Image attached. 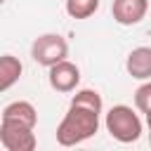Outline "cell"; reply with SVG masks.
Instances as JSON below:
<instances>
[{
	"label": "cell",
	"instance_id": "cell-1",
	"mask_svg": "<svg viewBox=\"0 0 151 151\" xmlns=\"http://www.w3.org/2000/svg\"><path fill=\"white\" fill-rule=\"evenodd\" d=\"M104 111L101 94L97 90H78L71 97L68 111L64 113L61 123L57 125V144L61 146H76L85 139L94 137L99 130V118Z\"/></svg>",
	"mask_w": 151,
	"mask_h": 151
},
{
	"label": "cell",
	"instance_id": "cell-2",
	"mask_svg": "<svg viewBox=\"0 0 151 151\" xmlns=\"http://www.w3.org/2000/svg\"><path fill=\"white\" fill-rule=\"evenodd\" d=\"M104 125L106 132L120 144H132L142 137V118L132 111V106L125 104L111 106L104 116Z\"/></svg>",
	"mask_w": 151,
	"mask_h": 151
},
{
	"label": "cell",
	"instance_id": "cell-3",
	"mask_svg": "<svg viewBox=\"0 0 151 151\" xmlns=\"http://www.w3.org/2000/svg\"><path fill=\"white\" fill-rule=\"evenodd\" d=\"M31 57H33L35 64L50 68L52 64L64 61V59L68 57V42H66V38L59 35V33H42V35H38V38L33 40V45H31Z\"/></svg>",
	"mask_w": 151,
	"mask_h": 151
},
{
	"label": "cell",
	"instance_id": "cell-4",
	"mask_svg": "<svg viewBox=\"0 0 151 151\" xmlns=\"http://www.w3.org/2000/svg\"><path fill=\"white\" fill-rule=\"evenodd\" d=\"M35 127L12 120V118H2L0 120V144L7 151H33L38 146L35 139Z\"/></svg>",
	"mask_w": 151,
	"mask_h": 151
},
{
	"label": "cell",
	"instance_id": "cell-5",
	"mask_svg": "<svg viewBox=\"0 0 151 151\" xmlns=\"http://www.w3.org/2000/svg\"><path fill=\"white\" fill-rule=\"evenodd\" d=\"M47 80L54 92H61V94L76 92V87L80 85V68L68 59L57 61L47 68Z\"/></svg>",
	"mask_w": 151,
	"mask_h": 151
},
{
	"label": "cell",
	"instance_id": "cell-6",
	"mask_svg": "<svg viewBox=\"0 0 151 151\" xmlns=\"http://www.w3.org/2000/svg\"><path fill=\"white\" fill-rule=\"evenodd\" d=\"M149 12V0H113L111 14L120 26H134L139 24Z\"/></svg>",
	"mask_w": 151,
	"mask_h": 151
},
{
	"label": "cell",
	"instance_id": "cell-7",
	"mask_svg": "<svg viewBox=\"0 0 151 151\" xmlns=\"http://www.w3.org/2000/svg\"><path fill=\"white\" fill-rule=\"evenodd\" d=\"M125 71L137 80H149L151 78V47L146 45L134 47L125 59Z\"/></svg>",
	"mask_w": 151,
	"mask_h": 151
},
{
	"label": "cell",
	"instance_id": "cell-8",
	"mask_svg": "<svg viewBox=\"0 0 151 151\" xmlns=\"http://www.w3.org/2000/svg\"><path fill=\"white\" fill-rule=\"evenodd\" d=\"M24 73V64L14 54H0V92H7L12 85L19 83Z\"/></svg>",
	"mask_w": 151,
	"mask_h": 151
},
{
	"label": "cell",
	"instance_id": "cell-9",
	"mask_svg": "<svg viewBox=\"0 0 151 151\" xmlns=\"http://www.w3.org/2000/svg\"><path fill=\"white\" fill-rule=\"evenodd\" d=\"M2 118H12V120H19V123H26V125L35 127V123H38V111H35V106H33L31 101L17 99V101H12V104H7V106L2 109Z\"/></svg>",
	"mask_w": 151,
	"mask_h": 151
},
{
	"label": "cell",
	"instance_id": "cell-10",
	"mask_svg": "<svg viewBox=\"0 0 151 151\" xmlns=\"http://www.w3.org/2000/svg\"><path fill=\"white\" fill-rule=\"evenodd\" d=\"M99 9V0H66V14L71 19H90Z\"/></svg>",
	"mask_w": 151,
	"mask_h": 151
},
{
	"label": "cell",
	"instance_id": "cell-11",
	"mask_svg": "<svg viewBox=\"0 0 151 151\" xmlns=\"http://www.w3.org/2000/svg\"><path fill=\"white\" fill-rule=\"evenodd\" d=\"M134 106H137V111H142L144 116L151 111V80L142 83V85L134 90Z\"/></svg>",
	"mask_w": 151,
	"mask_h": 151
},
{
	"label": "cell",
	"instance_id": "cell-12",
	"mask_svg": "<svg viewBox=\"0 0 151 151\" xmlns=\"http://www.w3.org/2000/svg\"><path fill=\"white\" fill-rule=\"evenodd\" d=\"M146 127H149V144H151V111L146 113Z\"/></svg>",
	"mask_w": 151,
	"mask_h": 151
},
{
	"label": "cell",
	"instance_id": "cell-13",
	"mask_svg": "<svg viewBox=\"0 0 151 151\" xmlns=\"http://www.w3.org/2000/svg\"><path fill=\"white\" fill-rule=\"evenodd\" d=\"M2 2H5V0H0V5H2Z\"/></svg>",
	"mask_w": 151,
	"mask_h": 151
}]
</instances>
